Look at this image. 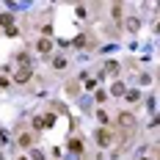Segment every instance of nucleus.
Listing matches in <instances>:
<instances>
[{
    "label": "nucleus",
    "instance_id": "1",
    "mask_svg": "<svg viewBox=\"0 0 160 160\" xmlns=\"http://www.w3.org/2000/svg\"><path fill=\"white\" fill-rule=\"evenodd\" d=\"M135 124H138V122H135V116H132V113H119V127L122 130H135Z\"/></svg>",
    "mask_w": 160,
    "mask_h": 160
},
{
    "label": "nucleus",
    "instance_id": "2",
    "mask_svg": "<svg viewBox=\"0 0 160 160\" xmlns=\"http://www.w3.org/2000/svg\"><path fill=\"white\" fill-rule=\"evenodd\" d=\"M111 141H113V135H111V130H108V127L97 130V144H99V146H111Z\"/></svg>",
    "mask_w": 160,
    "mask_h": 160
},
{
    "label": "nucleus",
    "instance_id": "3",
    "mask_svg": "<svg viewBox=\"0 0 160 160\" xmlns=\"http://www.w3.org/2000/svg\"><path fill=\"white\" fill-rule=\"evenodd\" d=\"M14 80L19 83V86H22V83H28V80H31V69H28V66H19V69H17V75H14Z\"/></svg>",
    "mask_w": 160,
    "mask_h": 160
},
{
    "label": "nucleus",
    "instance_id": "4",
    "mask_svg": "<svg viewBox=\"0 0 160 160\" xmlns=\"http://www.w3.org/2000/svg\"><path fill=\"white\" fill-rule=\"evenodd\" d=\"M36 50H39V52H44V55H47L50 50H52V39H47V36H42V39H39V42H36Z\"/></svg>",
    "mask_w": 160,
    "mask_h": 160
},
{
    "label": "nucleus",
    "instance_id": "5",
    "mask_svg": "<svg viewBox=\"0 0 160 160\" xmlns=\"http://www.w3.org/2000/svg\"><path fill=\"white\" fill-rule=\"evenodd\" d=\"M66 149H69V152H72V155H80V152H83V144H80L78 138H72V141H69V144H66Z\"/></svg>",
    "mask_w": 160,
    "mask_h": 160
},
{
    "label": "nucleus",
    "instance_id": "6",
    "mask_svg": "<svg viewBox=\"0 0 160 160\" xmlns=\"http://www.w3.org/2000/svg\"><path fill=\"white\" fill-rule=\"evenodd\" d=\"M124 97H127V102H138V99H141V91H138V88H127Z\"/></svg>",
    "mask_w": 160,
    "mask_h": 160
},
{
    "label": "nucleus",
    "instance_id": "7",
    "mask_svg": "<svg viewBox=\"0 0 160 160\" xmlns=\"http://www.w3.org/2000/svg\"><path fill=\"white\" fill-rule=\"evenodd\" d=\"M124 91H127V88H124V83H119V80L111 86V94H116V97H124Z\"/></svg>",
    "mask_w": 160,
    "mask_h": 160
},
{
    "label": "nucleus",
    "instance_id": "8",
    "mask_svg": "<svg viewBox=\"0 0 160 160\" xmlns=\"http://www.w3.org/2000/svg\"><path fill=\"white\" fill-rule=\"evenodd\" d=\"M105 75H119V64L116 61H108L105 64Z\"/></svg>",
    "mask_w": 160,
    "mask_h": 160
},
{
    "label": "nucleus",
    "instance_id": "9",
    "mask_svg": "<svg viewBox=\"0 0 160 160\" xmlns=\"http://www.w3.org/2000/svg\"><path fill=\"white\" fill-rule=\"evenodd\" d=\"M17 61H19L22 66H28V69H31V55H28V52H19V55H17Z\"/></svg>",
    "mask_w": 160,
    "mask_h": 160
},
{
    "label": "nucleus",
    "instance_id": "10",
    "mask_svg": "<svg viewBox=\"0 0 160 160\" xmlns=\"http://www.w3.org/2000/svg\"><path fill=\"white\" fill-rule=\"evenodd\" d=\"M97 119H99V124H108V122H111V116H108V111H102V108L97 111Z\"/></svg>",
    "mask_w": 160,
    "mask_h": 160
},
{
    "label": "nucleus",
    "instance_id": "11",
    "mask_svg": "<svg viewBox=\"0 0 160 160\" xmlns=\"http://www.w3.org/2000/svg\"><path fill=\"white\" fill-rule=\"evenodd\" d=\"M52 66H55V69H64V66H66V58H64V55H55V58H52Z\"/></svg>",
    "mask_w": 160,
    "mask_h": 160
},
{
    "label": "nucleus",
    "instance_id": "12",
    "mask_svg": "<svg viewBox=\"0 0 160 160\" xmlns=\"http://www.w3.org/2000/svg\"><path fill=\"white\" fill-rule=\"evenodd\" d=\"M11 22H14V17H11V14H3V17H0V25H6V28H14Z\"/></svg>",
    "mask_w": 160,
    "mask_h": 160
},
{
    "label": "nucleus",
    "instance_id": "13",
    "mask_svg": "<svg viewBox=\"0 0 160 160\" xmlns=\"http://www.w3.org/2000/svg\"><path fill=\"white\" fill-rule=\"evenodd\" d=\"M42 122H44V127H52V124H55V113H47V116H42Z\"/></svg>",
    "mask_w": 160,
    "mask_h": 160
},
{
    "label": "nucleus",
    "instance_id": "14",
    "mask_svg": "<svg viewBox=\"0 0 160 160\" xmlns=\"http://www.w3.org/2000/svg\"><path fill=\"white\" fill-rule=\"evenodd\" d=\"M127 31H132V33L138 31V19H135V17H130V19H127Z\"/></svg>",
    "mask_w": 160,
    "mask_h": 160
},
{
    "label": "nucleus",
    "instance_id": "15",
    "mask_svg": "<svg viewBox=\"0 0 160 160\" xmlns=\"http://www.w3.org/2000/svg\"><path fill=\"white\" fill-rule=\"evenodd\" d=\"M31 160H44V152L42 149H31Z\"/></svg>",
    "mask_w": 160,
    "mask_h": 160
},
{
    "label": "nucleus",
    "instance_id": "16",
    "mask_svg": "<svg viewBox=\"0 0 160 160\" xmlns=\"http://www.w3.org/2000/svg\"><path fill=\"white\" fill-rule=\"evenodd\" d=\"M19 146H31V135H28V132L19 135Z\"/></svg>",
    "mask_w": 160,
    "mask_h": 160
},
{
    "label": "nucleus",
    "instance_id": "17",
    "mask_svg": "<svg viewBox=\"0 0 160 160\" xmlns=\"http://www.w3.org/2000/svg\"><path fill=\"white\" fill-rule=\"evenodd\" d=\"M113 17H116V22L122 19V3H116V6H113Z\"/></svg>",
    "mask_w": 160,
    "mask_h": 160
},
{
    "label": "nucleus",
    "instance_id": "18",
    "mask_svg": "<svg viewBox=\"0 0 160 160\" xmlns=\"http://www.w3.org/2000/svg\"><path fill=\"white\" fill-rule=\"evenodd\" d=\"M44 127V122H42V116H36V119H33V130H42Z\"/></svg>",
    "mask_w": 160,
    "mask_h": 160
},
{
    "label": "nucleus",
    "instance_id": "19",
    "mask_svg": "<svg viewBox=\"0 0 160 160\" xmlns=\"http://www.w3.org/2000/svg\"><path fill=\"white\" fill-rule=\"evenodd\" d=\"M72 44H75V47H83V44H86V36H78V39H75Z\"/></svg>",
    "mask_w": 160,
    "mask_h": 160
},
{
    "label": "nucleus",
    "instance_id": "20",
    "mask_svg": "<svg viewBox=\"0 0 160 160\" xmlns=\"http://www.w3.org/2000/svg\"><path fill=\"white\" fill-rule=\"evenodd\" d=\"M155 33H160V22H158V25H155Z\"/></svg>",
    "mask_w": 160,
    "mask_h": 160
},
{
    "label": "nucleus",
    "instance_id": "21",
    "mask_svg": "<svg viewBox=\"0 0 160 160\" xmlns=\"http://www.w3.org/2000/svg\"><path fill=\"white\" fill-rule=\"evenodd\" d=\"M17 160H28V158H17Z\"/></svg>",
    "mask_w": 160,
    "mask_h": 160
},
{
    "label": "nucleus",
    "instance_id": "22",
    "mask_svg": "<svg viewBox=\"0 0 160 160\" xmlns=\"http://www.w3.org/2000/svg\"><path fill=\"white\" fill-rule=\"evenodd\" d=\"M138 160H149V158H138Z\"/></svg>",
    "mask_w": 160,
    "mask_h": 160
},
{
    "label": "nucleus",
    "instance_id": "23",
    "mask_svg": "<svg viewBox=\"0 0 160 160\" xmlns=\"http://www.w3.org/2000/svg\"><path fill=\"white\" fill-rule=\"evenodd\" d=\"M0 160H3V152H0Z\"/></svg>",
    "mask_w": 160,
    "mask_h": 160
},
{
    "label": "nucleus",
    "instance_id": "24",
    "mask_svg": "<svg viewBox=\"0 0 160 160\" xmlns=\"http://www.w3.org/2000/svg\"><path fill=\"white\" fill-rule=\"evenodd\" d=\"M158 78H160V72H158Z\"/></svg>",
    "mask_w": 160,
    "mask_h": 160
}]
</instances>
